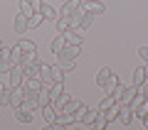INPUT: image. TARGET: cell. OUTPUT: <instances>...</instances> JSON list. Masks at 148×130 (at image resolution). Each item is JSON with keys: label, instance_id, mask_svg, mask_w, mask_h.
Wrapping results in <instances>:
<instances>
[{"label": "cell", "instance_id": "6da1fadb", "mask_svg": "<svg viewBox=\"0 0 148 130\" xmlns=\"http://www.w3.org/2000/svg\"><path fill=\"white\" fill-rule=\"evenodd\" d=\"M40 79L45 83H57V81H64V71L59 64H45L40 62Z\"/></svg>", "mask_w": 148, "mask_h": 130}, {"label": "cell", "instance_id": "7a4b0ae2", "mask_svg": "<svg viewBox=\"0 0 148 130\" xmlns=\"http://www.w3.org/2000/svg\"><path fill=\"white\" fill-rule=\"evenodd\" d=\"M79 52H82V47H79V44H64V47L59 49V52L54 54V57H57L59 62H77Z\"/></svg>", "mask_w": 148, "mask_h": 130}, {"label": "cell", "instance_id": "3957f363", "mask_svg": "<svg viewBox=\"0 0 148 130\" xmlns=\"http://www.w3.org/2000/svg\"><path fill=\"white\" fill-rule=\"evenodd\" d=\"M22 108H30V110H37V108H40V98H37V91L25 89V86H22Z\"/></svg>", "mask_w": 148, "mask_h": 130}, {"label": "cell", "instance_id": "277c9868", "mask_svg": "<svg viewBox=\"0 0 148 130\" xmlns=\"http://www.w3.org/2000/svg\"><path fill=\"white\" fill-rule=\"evenodd\" d=\"M119 120H121V125L133 123V108L128 103H119Z\"/></svg>", "mask_w": 148, "mask_h": 130}, {"label": "cell", "instance_id": "5b68a950", "mask_svg": "<svg viewBox=\"0 0 148 130\" xmlns=\"http://www.w3.org/2000/svg\"><path fill=\"white\" fill-rule=\"evenodd\" d=\"M15 120L17 123H25V125H30L32 120H35V110H30V108H15Z\"/></svg>", "mask_w": 148, "mask_h": 130}, {"label": "cell", "instance_id": "8992f818", "mask_svg": "<svg viewBox=\"0 0 148 130\" xmlns=\"http://www.w3.org/2000/svg\"><path fill=\"white\" fill-rule=\"evenodd\" d=\"M114 76V71H111L109 66H101L99 71H96V76H94V81H96V86H99V89H104L106 83H109V79Z\"/></svg>", "mask_w": 148, "mask_h": 130}, {"label": "cell", "instance_id": "52a82bcc", "mask_svg": "<svg viewBox=\"0 0 148 130\" xmlns=\"http://www.w3.org/2000/svg\"><path fill=\"white\" fill-rule=\"evenodd\" d=\"M77 10H82V0H64V5L59 7V15H72V12H77Z\"/></svg>", "mask_w": 148, "mask_h": 130}, {"label": "cell", "instance_id": "ba28073f", "mask_svg": "<svg viewBox=\"0 0 148 130\" xmlns=\"http://www.w3.org/2000/svg\"><path fill=\"white\" fill-rule=\"evenodd\" d=\"M82 10L101 15V12H106V7H104V3H99V0H86V3H82Z\"/></svg>", "mask_w": 148, "mask_h": 130}, {"label": "cell", "instance_id": "9c48e42d", "mask_svg": "<svg viewBox=\"0 0 148 130\" xmlns=\"http://www.w3.org/2000/svg\"><path fill=\"white\" fill-rule=\"evenodd\" d=\"M131 108H133V118L143 120V118L148 115V98H143V101H138V103H133Z\"/></svg>", "mask_w": 148, "mask_h": 130}, {"label": "cell", "instance_id": "30bf717a", "mask_svg": "<svg viewBox=\"0 0 148 130\" xmlns=\"http://www.w3.org/2000/svg\"><path fill=\"white\" fill-rule=\"evenodd\" d=\"M64 39H67V44H79V47H82V30L69 27V30L64 32Z\"/></svg>", "mask_w": 148, "mask_h": 130}, {"label": "cell", "instance_id": "8fae6325", "mask_svg": "<svg viewBox=\"0 0 148 130\" xmlns=\"http://www.w3.org/2000/svg\"><path fill=\"white\" fill-rule=\"evenodd\" d=\"M10 106L12 108L22 106V86H10Z\"/></svg>", "mask_w": 148, "mask_h": 130}, {"label": "cell", "instance_id": "7c38bea8", "mask_svg": "<svg viewBox=\"0 0 148 130\" xmlns=\"http://www.w3.org/2000/svg\"><path fill=\"white\" fill-rule=\"evenodd\" d=\"M25 79H32V76H40V62H32V64H20Z\"/></svg>", "mask_w": 148, "mask_h": 130}, {"label": "cell", "instance_id": "4fadbf2b", "mask_svg": "<svg viewBox=\"0 0 148 130\" xmlns=\"http://www.w3.org/2000/svg\"><path fill=\"white\" fill-rule=\"evenodd\" d=\"M8 74H10V86H22V81H25V74H22L20 66H12Z\"/></svg>", "mask_w": 148, "mask_h": 130}, {"label": "cell", "instance_id": "5bb4252c", "mask_svg": "<svg viewBox=\"0 0 148 130\" xmlns=\"http://www.w3.org/2000/svg\"><path fill=\"white\" fill-rule=\"evenodd\" d=\"M141 89V86H123L121 91V98H119V103H131V98L136 96V91Z\"/></svg>", "mask_w": 148, "mask_h": 130}, {"label": "cell", "instance_id": "9a60e30c", "mask_svg": "<svg viewBox=\"0 0 148 130\" xmlns=\"http://www.w3.org/2000/svg\"><path fill=\"white\" fill-rule=\"evenodd\" d=\"M91 22H94V12H86V10H82V20H79V27H77V30L86 32V30L91 27Z\"/></svg>", "mask_w": 148, "mask_h": 130}, {"label": "cell", "instance_id": "2e32d148", "mask_svg": "<svg viewBox=\"0 0 148 130\" xmlns=\"http://www.w3.org/2000/svg\"><path fill=\"white\" fill-rule=\"evenodd\" d=\"M40 110H42V118H45V123H47V125H52L54 120H57V110L52 108V103H49V106H42Z\"/></svg>", "mask_w": 148, "mask_h": 130}, {"label": "cell", "instance_id": "e0dca14e", "mask_svg": "<svg viewBox=\"0 0 148 130\" xmlns=\"http://www.w3.org/2000/svg\"><path fill=\"white\" fill-rule=\"evenodd\" d=\"M69 98H72V96H69V93H64V91H62V93H59L57 98H52V108H54V110L59 113V110H62L64 106L69 103Z\"/></svg>", "mask_w": 148, "mask_h": 130}, {"label": "cell", "instance_id": "ac0fdd59", "mask_svg": "<svg viewBox=\"0 0 148 130\" xmlns=\"http://www.w3.org/2000/svg\"><path fill=\"white\" fill-rule=\"evenodd\" d=\"M89 128L91 130H106V128H109V120H106V115L101 113V110H99V115L94 118V123H91Z\"/></svg>", "mask_w": 148, "mask_h": 130}, {"label": "cell", "instance_id": "d6986e66", "mask_svg": "<svg viewBox=\"0 0 148 130\" xmlns=\"http://www.w3.org/2000/svg\"><path fill=\"white\" fill-rule=\"evenodd\" d=\"M42 22H45V15H42V12H32V15L27 17V27H30V30H37Z\"/></svg>", "mask_w": 148, "mask_h": 130}, {"label": "cell", "instance_id": "ffe728a7", "mask_svg": "<svg viewBox=\"0 0 148 130\" xmlns=\"http://www.w3.org/2000/svg\"><path fill=\"white\" fill-rule=\"evenodd\" d=\"M15 47L20 49L22 54H27V52H37V44H35V42H32V39H20V42H17V44H15Z\"/></svg>", "mask_w": 148, "mask_h": 130}, {"label": "cell", "instance_id": "44dd1931", "mask_svg": "<svg viewBox=\"0 0 148 130\" xmlns=\"http://www.w3.org/2000/svg\"><path fill=\"white\" fill-rule=\"evenodd\" d=\"M27 30H30V27H27V17L17 12V15H15V32L22 35V32H27Z\"/></svg>", "mask_w": 148, "mask_h": 130}, {"label": "cell", "instance_id": "7402d4cb", "mask_svg": "<svg viewBox=\"0 0 148 130\" xmlns=\"http://www.w3.org/2000/svg\"><path fill=\"white\" fill-rule=\"evenodd\" d=\"M64 44H67V39H64V32H59V35H57V37L52 39V44H49V49H52V54H57L59 49L64 47Z\"/></svg>", "mask_w": 148, "mask_h": 130}, {"label": "cell", "instance_id": "603a6c76", "mask_svg": "<svg viewBox=\"0 0 148 130\" xmlns=\"http://www.w3.org/2000/svg\"><path fill=\"white\" fill-rule=\"evenodd\" d=\"M96 115H99V108H96V110H91V108H86V113L82 115V123H79V125H84V128H89V125L94 123V118H96Z\"/></svg>", "mask_w": 148, "mask_h": 130}, {"label": "cell", "instance_id": "cb8c5ba5", "mask_svg": "<svg viewBox=\"0 0 148 130\" xmlns=\"http://www.w3.org/2000/svg\"><path fill=\"white\" fill-rule=\"evenodd\" d=\"M54 25H57V32H67L69 27H72V20H69L67 15H59L57 20H54Z\"/></svg>", "mask_w": 148, "mask_h": 130}, {"label": "cell", "instance_id": "d4e9b609", "mask_svg": "<svg viewBox=\"0 0 148 130\" xmlns=\"http://www.w3.org/2000/svg\"><path fill=\"white\" fill-rule=\"evenodd\" d=\"M146 83V66H138L133 71V86H143Z\"/></svg>", "mask_w": 148, "mask_h": 130}, {"label": "cell", "instance_id": "484cf974", "mask_svg": "<svg viewBox=\"0 0 148 130\" xmlns=\"http://www.w3.org/2000/svg\"><path fill=\"white\" fill-rule=\"evenodd\" d=\"M40 12H42V15H45V20H57V17H59V12L54 10L52 5H47V3H45V5H42V10H40Z\"/></svg>", "mask_w": 148, "mask_h": 130}, {"label": "cell", "instance_id": "4316f807", "mask_svg": "<svg viewBox=\"0 0 148 130\" xmlns=\"http://www.w3.org/2000/svg\"><path fill=\"white\" fill-rule=\"evenodd\" d=\"M104 115H106V120H109V123L119 120V103H114L111 108H106V110H104Z\"/></svg>", "mask_w": 148, "mask_h": 130}, {"label": "cell", "instance_id": "83f0119b", "mask_svg": "<svg viewBox=\"0 0 148 130\" xmlns=\"http://www.w3.org/2000/svg\"><path fill=\"white\" fill-rule=\"evenodd\" d=\"M114 103H116V98H114V96H106V98H101V103H99V110H101V113H104V110L106 108H111V106H114Z\"/></svg>", "mask_w": 148, "mask_h": 130}, {"label": "cell", "instance_id": "f1b7e54d", "mask_svg": "<svg viewBox=\"0 0 148 130\" xmlns=\"http://www.w3.org/2000/svg\"><path fill=\"white\" fill-rule=\"evenodd\" d=\"M32 5H30V0H20V15H25V17H30L32 15Z\"/></svg>", "mask_w": 148, "mask_h": 130}, {"label": "cell", "instance_id": "f546056e", "mask_svg": "<svg viewBox=\"0 0 148 130\" xmlns=\"http://www.w3.org/2000/svg\"><path fill=\"white\" fill-rule=\"evenodd\" d=\"M12 66H17V64H12V59H0V74H8Z\"/></svg>", "mask_w": 148, "mask_h": 130}, {"label": "cell", "instance_id": "4dcf8cb0", "mask_svg": "<svg viewBox=\"0 0 148 130\" xmlns=\"http://www.w3.org/2000/svg\"><path fill=\"white\" fill-rule=\"evenodd\" d=\"M0 106H10V86H5V91L0 93Z\"/></svg>", "mask_w": 148, "mask_h": 130}, {"label": "cell", "instance_id": "1f68e13d", "mask_svg": "<svg viewBox=\"0 0 148 130\" xmlns=\"http://www.w3.org/2000/svg\"><path fill=\"white\" fill-rule=\"evenodd\" d=\"M119 83H121V81H119V76H116V74H114V76L109 79V83H106L104 89H106V91H114V89H116V86H119Z\"/></svg>", "mask_w": 148, "mask_h": 130}, {"label": "cell", "instance_id": "d6a6232c", "mask_svg": "<svg viewBox=\"0 0 148 130\" xmlns=\"http://www.w3.org/2000/svg\"><path fill=\"white\" fill-rule=\"evenodd\" d=\"M59 66H62V71H74V66H77V62H59Z\"/></svg>", "mask_w": 148, "mask_h": 130}, {"label": "cell", "instance_id": "836d02e7", "mask_svg": "<svg viewBox=\"0 0 148 130\" xmlns=\"http://www.w3.org/2000/svg\"><path fill=\"white\" fill-rule=\"evenodd\" d=\"M30 5H32V10H35V12H40V10H42V5H45V0H30Z\"/></svg>", "mask_w": 148, "mask_h": 130}, {"label": "cell", "instance_id": "e575fe53", "mask_svg": "<svg viewBox=\"0 0 148 130\" xmlns=\"http://www.w3.org/2000/svg\"><path fill=\"white\" fill-rule=\"evenodd\" d=\"M138 57H141L143 62L148 64V47H141V49H138Z\"/></svg>", "mask_w": 148, "mask_h": 130}, {"label": "cell", "instance_id": "d590c367", "mask_svg": "<svg viewBox=\"0 0 148 130\" xmlns=\"http://www.w3.org/2000/svg\"><path fill=\"white\" fill-rule=\"evenodd\" d=\"M141 123H143V128H146V130H148V115H146V118H143V120H141Z\"/></svg>", "mask_w": 148, "mask_h": 130}, {"label": "cell", "instance_id": "8d00e7d4", "mask_svg": "<svg viewBox=\"0 0 148 130\" xmlns=\"http://www.w3.org/2000/svg\"><path fill=\"white\" fill-rule=\"evenodd\" d=\"M3 91H5V83H3V81H0V93H3Z\"/></svg>", "mask_w": 148, "mask_h": 130}, {"label": "cell", "instance_id": "74e56055", "mask_svg": "<svg viewBox=\"0 0 148 130\" xmlns=\"http://www.w3.org/2000/svg\"><path fill=\"white\" fill-rule=\"evenodd\" d=\"M146 83H148V66H146Z\"/></svg>", "mask_w": 148, "mask_h": 130}, {"label": "cell", "instance_id": "f35d334b", "mask_svg": "<svg viewBox=\"0 0 148 130\" xmlns=\"http://www.w3.org/2000/svg\"><path fill=\"white\" fill-rule=\"evenodd\" d=\"M0 44H3V39H0Z\"/></svg>", "mask_w": 148, "mask_h": 130}]
</instances>
